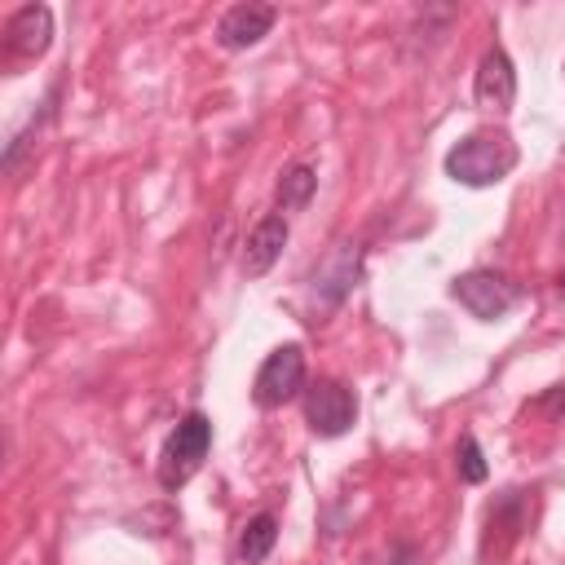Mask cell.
<instances>
[{
  "label": "cell",
  "mask_w": 565,
  "mask_h": 565,
  "mask_svg": "<svg viewBox=\"0 0 565 565\" xmlns=\"http://www.w3.org/2000/svg\"><path fill=\"white\" fill-rule=\"evenodd\" d=\"M516 168V141L499 128H481V132H468L459 146H450L446 154V172L459 181V185H499L508 172Z\"/></svg>",
  "instance_id": "cell-1"
},
{
  "label": "cell",
  "mask_w": 565,
  "mask_h": 565,
  "mask_svg": "<svg viewBox=\"0 0 565 565\" xmlns=\"http://www.w3.org/2000/svg\"><path fill=\"white\" fill-rule=\"evenodd\" d=\"M207 446H212V419H207L203 411H190V415L168 433V441H163V455H159V486H163V490L185 486V481L199 472Z\"/></svg>",
  "instance_id": "cell-2"
},
{
  "label": "cell",
  "mask_w": 565,
  "mask_h": 565,
  "mask_svg": "<svg viewBox=\"0 0 565 565\" xmlns=\"http://www.w3.org/2000/svg\"><path fill=\"white\" fill-rule=\"evenodd\" d=\"M450 296H455L472 318L494 322V318H503V313L516 305V282L503 278V274H494V269H468V274H459V278L450 282Z\"/></svg>",
  "instance_id": "cell-3"
},
{
  "label": "cell",
  "mask_w": 565,
  "mask_h": 565,
  "mask_svg": "<svg viewBox=\"0 0 565 565\" xmlns=\"http://www.w3.org/2000/svg\"><path fill=\"white\" fill-rule=\"evenodd\" d=\"M300 384H305V353H300V344H278L260 362L256 384H252V397H256V406L274 411L282 402H291L300 393Z\"/></svg>",
  "instance_id": "cell-4"
},
{
  "label": "cell",
  "mask_w": 565,
  "mask_h": 565,
  "mask_svg": "<svg viewBox=\"0 0 565 565\" xmlns=\"http://www.w3.org/2000/svg\"><path fill=\"white\" fill-rule=\"evenodd\" d=\"M305 419H309V428H313L318 437H340V433L353 428L358 402H353V393H349L344 384L318 380L313 388H305Z\"/></svg>",
  "instance_id": "cell-5"
},
{
  "label": "cell",
  "mask_w": 565,
  "mask_h": 565,
  "mask_svg": "<svg viewBox=\"0 0 565 565\" xmlns=\"http://www.w3.org/2000/svg\"><path fill=\"white\" fill-rule=\"evenodd\" d=\"M53 44V13L49 4H22L4 26V57L9 62H35Z\"/></svg>",
  "instance_id": "cell-6"
},
{
  "label": "cell",
  "mask_w": 565,
  "mask_h": 565,
  "mask_svg": "<svg viewBox=\"0 0 565 565\" xmlns=\"http://www.w3.org/2000/svg\"><path fill=\"white\" fill-rule=\"evenodd\" d=\"M472 97L490 115H508L512 110V102H516V71H512V57L499 44L481 53L477 79H472Z\"/></svg>",
  "instance_id": "cell-7"
},
{
  "label": "cell",
  "mask_w": 565,
  "mask_h": 565,
  "mask_svg": "<svg viewBox=\"0 0 565 565\" xmlns=\"http://www.w3.org/2000/svg\"><path fill=\"white\" fill-rule=\"evenodd\" d=\"M274 22H278L274 4H234L216 22V44L221 49H252L274 31Z\"/></svg>",
  "instance_id": "cell-8"
},
{
  "label": "cell",
  "mask_w": 565,
  "mask_h": 565,
  "mask_svg": "<svg viewBox=\"0 0 565 565\" xmlns=\"http://www.w3.org/2000/svg\"><path fill=\"white\" fill-rule=\"evenodd\" d=\"M282 243H287V216H282V212L260 216L256 230H252L247 243H243V269H247L252 278L269 274V265L282 256Z\"/></svg>",
  "instance_id": "cell-9"
},
{
  "label": "cell",
  "mask_w": 565,
  "mask_h": 565,
  "mask_svg": "<svg viewBox=\"0 0 565 565\" xmlns=\"http://www.w3.org/2000/svg\"><path fill=\"white\" fill-rule=\"evenodd\" d=\"M313 190H318V172H313L309 163H291V168L278 177V207H282V212H300V207H309Z\"/></svg>",
  "instance_id": "cell-10"
},
{
  "label": "cell",
  "mask_w": 565,
  "mask_h": 565,
  "mask_svg": "<svg viewBox=\"0 0 565 565\" xmlns=\"http://www.w3.org/2000/svg\"><path fill=\"white\" fill-rule=\"evenodd\" d=\"M274 543H278V521L269 516V512H260V516H252L247 525H243V539H238V556L243 561H265L269 552H274Z\"/></svg>",
  "instance_id": "cell-11"
},
{
  "label": "cell",
  "mask_w": 565,
  "mask_h": 565,
  "mask_svg": "<svg viewBox=\"0 0 565 565\" xmlns=\"http://www.w3.org/2000/svg\"><path fill=\"white\" fill-rule=\"evenodd\" d=\"M358 256H362V252H358V243H344V252H340V256L331 260V269L322 274V282H318V287L327 291V300H331V305L353 287V278H358Z\"/></svg>",
  "instance_id": "cell-12"
},
{
  "label": "cell",
  "mask_w": 565,
  "mask_h": 565,
  "mask_svg": "<svg viewBox=\"0 0 565 565\" xmlns=\"http://www.w3.org/2000/svg\"><path fill=\"white\" fill-rule=\"evenodd\" d=\"M455 463H459V477H463L468 486H481V481L490 477L486 455H481V446H477V437H472V433H463V437H459V446H455Z\"/></svg>",
  "instance_id": "cell-13"
},
{
  "label": "cell",
  "mask_w": 565,
  "mask_h": 565,
  "mask_svg": "<svg viewBox=\"0 0 565 565\" xmlns=\"http://www.w3.org/2000/svg\"><path fill=\"white\" fill-rule=\"evenodd\" d=\"M561 291H565V274H561Z\"/></svg>",
  "instance_id": "cell-14"
}]
</instances>
